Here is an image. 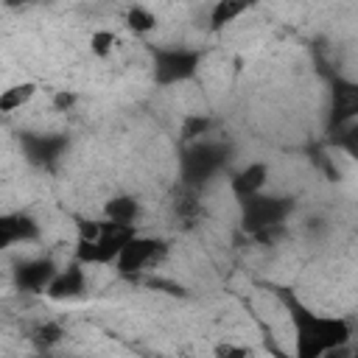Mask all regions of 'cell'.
<instances>
[{
    "mask_svg": "<svg viewBox=\"0 0 358 358\" xmlns=\"http://www.w3.org/2000/svg\"><path fill=\"white\" fill-rule=\"evenodd\" d=\"M260 0H215L213 11H210V25L218 31L227 22H232L235 17H241L243 11H249L252 6H257Z\"/></svg>",
    "mask_w": 358,
    "mask_h": 358,
    "instance_id": "obj_12",
    "label": "cell"
},
{
    "mask_svg": "<svg viewBox=\"0 0 358 358\" xmlns=\"http://www.w3.org/2000/svg\"><path fill=\"white\" fill-rule=\"evenodd\" d=\"M98 232H101V224H98V221H87V218H78V238H84V241H92V238H98Z\"/></svg>",
    "mask_w": 358,
    "mask_h": 358,
    "instance_id": "obj_21",
    "label": "cell"
},
{
    "mask_svg": "<svg viewBox=\"0 0 358 358\" xmlns=\"http://www.w3.org/2000/svg\"><path fill=\"white\" fill-rule=\"evenodd\" d=\"M103 213L109 221H117V224H131L140 213V204L134 196H115L103 204Z\"/></svg>",
    "mask_w": 358,
    "mask_h": 358,
    "instance_id": "obj_13",
    "label": "cell"
},
{
    "mask_svg": "<svg viewBox=\"0 0 358 358\" xmlns=\"http://www.w3.org/2000/svg\"><path fill=\"white\" fill-rule=\"evenodd\" d=\"M73 103H76V92L62 90V92H56V95H53V106H56V109H70Z\"/></svg>",
    "mask_w": 358,
    "mask_h": 358,
    "instance_id": "obj_22",
    "label": "cell"
},
{
    "mask_svg": "<svg viewBox=\"0 0 358 358\" xmlns=\"http://www.w3.org/2000/svg\"><path fill=\"white\" fill-rule=\"evenodd\" d=\"M56 274V266L50 260H28V263H20L17 271H14V282L17 288L22 291H45L48 282L53 280Z\"/></svg>",
    "mask_w": 358,
    "mask_h": 358,
    "instance_id": "obj_7",
    "label": "cell"
},
{
    "mask_svg": "<svg viewBox=\"0 0 358 358\" xmlns=\"http://www.w3.org/2000/svg\"><path fill=\"white\" fill-rule=\"evenodd\" d=\"M6 6H11V8H17V6H25V3H31V0H3Z\"/></svg>",
    "mask_w": 358,
    "mask_h": 358,
    "instance_id": "obj_24",
    "label": "cell"
},
{
    "mask_svg": "<svg viewBox=\"0 0 358 358\" xmlns=\"http://www.w3.org/2000/svg\"><path fill=\"white\" fill-rule=\"evenodd\" d=\"M22 145H25V154H28L31 162L45 165V162H53L62 154L67 140L64 137H50V134H28L22 140Z\"/></svg>",
    "mask_w": 358,
    "mask_h": 358,
    "instance_id": "obj_8",
    "label": "cell"
},
{
    "mask_svg": "<svg viewBox=\"0 0 358 358\" xmlns=\"http://www.w3.org/2000/svg\"><path fill=\"white\" fill-rule=\"evenodd\" d=\"M17 238V213L14 215H0V249H8Z\"/></svg>",
    "mask_w": 358,
    "mask_h": 358,
    "instance_id": "obj_20",
    "label": "cell"
},
{
    "mask_svg": "<svg viewBox=\"0 0 358 358\" xmlns=\"http://www.w3.org/2000/svg\"><path fill=\"white\" fill-rule=\"evenodd\" d=\"M207 129H210V117H204V115H187L185 123H182V140H196Z\"/></svg>",
    "mask_w": 358,
    "mask_h": 358,
    "instance_id": "obj_19",
    "label": "cell"
},
{
    "mask_svg": "<svg viewBox=\"0 0 358 358\" xmlns=\"http://www.w3.org/2000/svg\"><path fill=\"white\" fill-rule=\"evenodd\" d=\"M215 352H218V355H246V350H241V347H227V344L215 347Z\"/></svg>",
    "mask_w": 358,
    "mask_h": 358,
    "instance_id": "obj_23",
    "label": "cell"
},
{
    "mask_svg": "<svg viewBox=\"0 0 358 358\" xmlns=\"http://www.w3.org/2000/svg\"><path fill=\"white\" fill-rule=\"evenodd\" d=\"M355 112H358V90H355V84L336 81V90H333V120H336V126L344 123L347 117H352Z\"/></svg>",
    "mask_w": 358,
    "mask_h": 358,
    "instance_id": "obj_10",
    "label": "cell"
},
{
    "mask_svg": "<svg viewBox=\"0 0 358 358\" xmlns=\"http://www.w3.org/2000/svg\"><path fill=\"white\" fill-rule=\"evenodd\" d=\"M36 92V84L31 81H22V84H14L8 90L0 92V112H17L20 106H25Z\"/></svg>",
    "mask_w": 358,
    "mask_h": 358,
    "instance_id": "obj_14",
    "label": "cell"
},
{
    "mask_svg": "<svg viewBox=\"0 0 358 358\" xmlns=\"http://www.w3.org/2000/svg\"><path fill=\"white\" fill-rule=\"evenodd\" d=\"M288 210H291V204L285 199H271V196L252 193V196L243 199V229L257 235L260 229L277 227V224H282Z\"/></svg>",
    "mask_w": 358,
    "mask_h": 358,
    "instance_id": "obj_3",
    "label": "cell"
},
{
    "mask_svg": "<svg viewBox=\"0 0 358 358\" xmlns=\"http://www.w3.org/2000/svg\"><path fill=\"white\" fill-rule=\"evenodd\" d=\"M62 336H64V330H62V324H56V322H45V324H39L36 330H34V341L39 344V347H53V344H59L62 341Z\"/></svg>",
    "mask_w": 358,
    "mask_h": 358,
    "instance_id": "obj_17",
    "label": "cell"
},
{
    "mask_svg": "<svg viewBox=\"0 0 358 358\" xmlns=\"http://www.w3.org/2000/svg\"><path fill=\"white\" fill-rule=\"evenodd\" d=\"M162 255H165V243H162V241L131 235V238L123 243V249L117 252L115 263H117V271H120L123 277H134L137 271H143L151 260H157V257H162Z\"/></svg>",
    "mask_w": 358,
    "mask_h": 358,
    "instance_id": "obj_5",
    "label": "cell"
},
{
    "mask_svg": "<svg viewBox=\"0 0 358 358\" xmlns=\"http://www.w3.org/2000/svg\"><path fill=\"white\" fill-rule=\"evenodd\" d=\"M288 305H291V316L296 324V355L299 358H319V355L336 352L341 344H347L350 324L344 319L316 316V313L305 310L302 305H296L294 299Z\"/></svg>",
    "mask_w": 358,
    "mask_h": 358,
    "instance_id": "obj_1",
    "label": "cell"
},
{
    "mask_svg": "<svg viewBox=\"0 0 358 358\" xmlns=\"http://www.w3.org/2000/svg\"><path fill=\"white\" fill-rule=\"evenodd\" d=\"M221 162H224V157H221V148H218V145L199 143V145L187 148L185 157H182V173H185V182H187V185H196V182L207 179L210 173L218 171Z\"/></svg>",
    "mask_w": 358,
    "mask_h": 358,
    "instance_id": "obj_6",
    "label": "cell"
},
{
    "mask_svg": "<svg viewBox=\"0 0 358 358\" xmlns=\"http://www.w3.org/2000/svg\"><path fill=\"white\" fill-rule=\"evenodd\" d=\"M126 25H129L134 34H148V31L157 28V17H154V11H148V8H143V6H134V8H129V14H126Z\"/></svg>",
    "mask_w": 358,
    "mask_h": 358,
    "instance_id": "obj_15",
    "label": "cell"
},
{
    "mask_svg": "<svg viewBox=\"0 0 358 358\" xmlns=\"http://www.w3.org/2000/svg\"><path fill=\"white\" fill-rule=\"evenodd\" d=\"M196 67H199V53L196 50H185V48L154 50V78L159 84L185 81L196 73Z\"/></svg>",
    "mask_w": 358,
    "mask_h": 358,
    "instance_id": "obj_4",
    "label": "cell"
},
{
    "mask_svg": "<svg viewBox=\"0 0 358 358\" xmlns=\"http://www.w3.org/2000/svg\"><path fill=\"white\" fill-rule=\"evenodd\" d=\"M131 235H134V224L103 221L98 238H92V241L78 238L76 257H78V263H112Z\"/></svg>",
    "mask_w": 358,
    "mask_h": 358,
    "instance_id": "obj_2",
    "label": "cell"
},
{
    "mask_svg": "<svg viewBox=\"0 0 358 358\" xmlns=\"http://www.w3.org/2000/svg\"><path fill=\"white\" fill-rule=\"evenodd\" d=\"M115 42H117V36H115L112 31H95V34L90 36V50H92L98 59H106V56L115 50Z\"/></svg>",
    "mask_w": 358,
    "mask_h": 358,
    "instance_id": "obj_18",
    "label": "cell"
},
{
    "mask_svg": "<svg viewBox=\"0 0 358 358\" xmlns=\"http://www.w3.org/2000/svg\"><path fill=\"white\" fill-rule=\"evenodd\" d=\"M173 213H176V218H182L187 227H193V224L199 221V215H201V204H199L193 196H185V199H176Z\"/></svg>",
    "mask_w": 358,
    "mask_h": 358,
    "instance_id": "obj_16",
    "label": "cell"
},
{
    "mask_svg": "<svg viewBox=\"0 0 358 358\" xmlns=\"http://www.w3.org/2000/svg\"><path fill=\"white\" fill-rule=\"evenodd\" d=\"M81 291H84V271H81V266H70L64 271H56L53 280L45 288V294L53 296V299H70V296H78Z\"/></svg>",
    "mask_w": 358,
    "mask_h": 358,
    "instance_id": "obj_9",
    "label": "cell"
},
{
    "mask_svg": "<svg viewBox=\"0 0 358 358\" xmlns=\"http://www.w3.org/2000/svg\"><path fill=\"white\" fill-rule=\"evenodd\" d=\"M263 185H266V165H263V162L246 165V168H243L241 173H235V179H232V190H235L241 199L257 193Z\"/></svg>",
    "mask_w": 358,
    "mask_h": 358,
    "instance_id": "obj_11",
    "label": "cell"
}]
</instances>
